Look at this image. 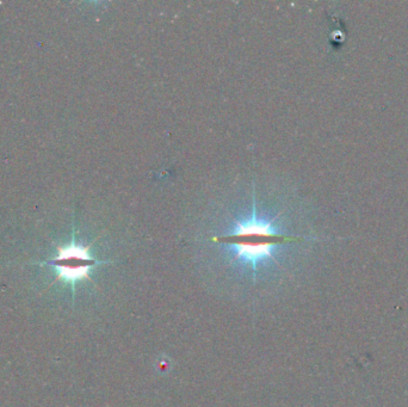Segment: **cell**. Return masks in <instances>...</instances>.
I'll return each mask as SVG.
<instances>
[{
  "label": "cell",
  "mask_w": 408,
  "mask_h": 407,
  "mask_svg": "<svg viewBox=\"0 0 408 407\" xmlns=\"http://www.w3.org/2000/svg\"><path fill=\"white\" fill-rule=\"evenodd\" d=\"M299 240V238L289 237L272 228L271 223L255 219L238 223L236 228L228 234L214 238L213 242L225 244L236 250V256L255 264L257 260L271 255V251L285 242Z\"/></svg>",
  "instance_id": "obj_1"
},
{
  "label": "cell",
  "mask_w": 408,
  "mask_h": 407,
  "mask_svg": "<svg viewBox=\"0 0 408 407\" xmlns=\"http://www.w3.org/2000/svg\"><path fill=\"white\" fill-rule=\"evenodd\" d=\"M101 262L91 256L89 247L75 244L59 247L57 257L42 264L50 265L57 272V279L75 284L80 279H89V272Z\"/></svg>",
  "instance_id": "obj_2"
}]
</instances>
